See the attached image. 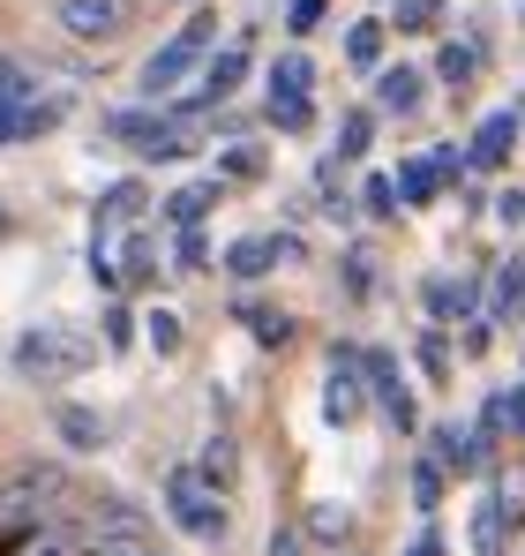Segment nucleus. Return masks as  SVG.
I'll use <instances>...</instances> for the list:
<instances>
[{"mask_svg":"<svg viewBox=\"0 0 525 556\" xmlns=\"http://www.w3.org/2000/svg\"><path fill=\"white\" fill-rule=\"evenodd\" d=\"M241 324L256 331V346H285L293 339V316L285 308H262V301H241Z\"/></svg>","mask_w":525,"mask_h":556,"instance_id":"obj_24","label":"nucleus"},{"mask_svg":"<svg viewBox=\"0 0 525 556\" xmlns=\"http://www.w3.org/2000/svg\"><path fill=\"white\" fill-rule=\"evenodd\" d=\"M270 121H278L285 136H308V128H316V105H308V98H270Z\"/></svg>","mask_w":525,"mask_h":556,"instance_id":"obj_30","label":"nucleus"},{"mask_svg":"<svg viewBox=\"0 0 525 556\" xmlns=\"http://www.w3.org/2000/svg\"><path fill=\"white\" fill-rule=\"evenodd\" d=\"M428 444H436L428 459H436L443 473H481V466H488V444H481L473 429H458V421H443V429L428 437Z\"/></svg>","mask_w":525,"mask_h":556,"instance_id":"obj_12","label":"nucleus"},{"mask_svg":"<svg viewBox=\"0 0 525 556\" xmlns=\"http://www.w3.org/2000/svg\"><path fill=\"white\" fill-rule=\"evenodd\" d=\"M270 556H308V534L300 527H270Z\"/></svg>","mask_w":525,"mask_h":556,"instance_id":"obj_38","label":"nucleus"},{"mask_svg":"<svg viewBox=\"0 0 525 556\" xmlns=\"http://www.w3.org/2000/svg\"><path fill=\"white\" fill-rule=\"evenodd\" d=\"M360 383L375 391V406L390 414V429H421V406H413V391H406V376H398V354H383V346H368L360 354Z\"/></svg>","mask_w":525,"mask_h":556,"instance_id":"obj_5","label":"nucleus"},{"mask_svg":"<svg viewBox=\"0 0 525 556\" xmlns=\"http://www.w3.org/2000/svg\"><path fill=\"white\" fill-rule=\"evenodd\" d=\"M406 556H443V534H436V527H421V534L406 542Z\"/></svg>","mask_w":525,"mask_h":556,"instance_id":"obj_41","label":"nucleus"},{"mask_svg":"<svg viewBox=\"0 0 525 556\" xmlns=\"http://www.w3.org/2000/svg\"><path fill=\"white\" fill-rule=\"evenodd\" d=\"M136 211H143V181L105 188V195H98V218H90V241H105V233H113L120 218H136Z\"/></svg>","mask_w":525,"mask_h":556,"instance_id":"obj_16","label":"nucleus"},{"mask_svg":"<svg viewBox=\"0 0 525 556\" xmlns=\"http://www.w3.org/2000/svg\"><path fill=\"white\" fill-rule=\"evenodd\" d=\"M256 174H262V151H256V143L218 151V181H256Z\"/></svg>","mask_w":525,"mask_h":556,"instance_id":"obj_28","label":"nucleus"},{"mask_svg":"<svg viewBox=\"0 0 525 556\" xmlns=\"http://www.w3.org/2000/svg\"><path fill=\"white\" fill-rule=\"evenodd\" d=\"M368 143H375V113H346V128H338V166H353V159H368Z\"/></svg>","mask_w":525,"mask_h":556,"instance_id":"obj_26","label":"nucleus"},{"mask_svg":"<svg viewBox=\"0 0 525 556\" xmlns=\"http://www.w3.org/2000/svg\"><path fill=\"white\" fill-rule=\"evenodd\" d=\"M113 271L128 278V286H143V278L158 271V241H151V233H128V256H120Z\"/></svg>","mask_w":525,"mask_h":556,"instance_id":"obj_27","label":"nucleus"},{"mask_svg":"<svg viewBox=\"0 0 525 556\" xmlns=\"http://www.w3.org/2000/svg\"><path fill=\"white\" fill-rule=\"evenodd\" d=\"M421 369H428V376H450V339H443L436 324L421 331Z\"/></svg>","mask_w":525,"mask_h":556,"instance_id":"obj_35","label":"nucleus"},{"mask_svg":"<svg viewBox=\"0 0 525 556\" xmlns=\"http://www.w3.org/2000/svg\"><path fill=\"white\" fill-rule=\"evenodd\" d=\"M308 84H316L308 53H278L270 61V98H308Z\"/></svg>","mask_w":525,"mask_h":556,"instance_id":"obj_22","label":"nucleus"},{"mask_svg":"<svg viewBox=\"0 0 525 556\" xmlns=\"http://www.w3.org/2000/svg\"><path fill=\"white\" fill-rule=\"evenodd\" d=\"M174 264H180V271H203V264H210V241H203V226H180Z\"/></svg>","mask_w":525,"mask_h":556,"instance_id":"obj_32","label":"nucleus"},{"mask_svg":"<svg viewBox=\"0 0 525 556\" xmlns=\"http://www.w3.org/2000/svg\"><path fill=\"white\" fill-rule=\"evenodd\" d=\"M383 38H390V23H383V15H360V23L346 30V61L360 68V76H375V68H383Z\"/></svg>","mask_w":525,"mask_h":556,"instance_id":"obj_15","label":"nucleus"},{"mask_svg":"<svg viewBox=\"0 0 525 556\" xmlns=\"http://www.w3.org/2000/svg\"><path fill=\"white\" fill-rule=\"evenodd\" d=\"M241 76H248V53H241V46L210 53V61H203V76H195V98H180V113H174V121H195L203 105H226V98L241 91Z\"/></svg>","mask_w":525,"mask_h":556,"instance_id":"obj_8","label":"nucleus"},{"mask_svg":"<svg viewBox=\"0 0 525 556\" xmlns=\"http://www.w3.org/2000/svg\"><path fill=\"white\" fill-rule=\"evenodd\" d=\"M398 203H436L443 195V174H436V159H406V166H398Z\"/></svg>","mask_w":525,"mask_h":556,"instance_id":"obj_18","label":"nucleus"},{"mask_svg":"<svg viewBox=\"0 0 525 556\" xmlns=\"http://www.w3.org/2000/svg\"><path fill=\"white\" fill-rule=\"evenodd\" d=\"M293 256H300L293 233H241V241L226 249V271L241 278V286H256L262 271H278V264H293Z\"/></svg>","mask_w":525,"mask_h":556,"instance_id":"obj_9","label":"nucleus"},{"mask_svg":"<svg viewBox=\"0 0 525 556\" xmlns=\"http://www.w3.org/2000/svg\"><path fill=\"white\" fill-rule=\"evenodd\" d=\"M413 504H421V511H436V504H443V466L436 459L413 466Z\"/></svg>","mask_w":525,"mask_h":556,"instance_id":"obj_33","label":"nucleus"},{"mask_svg":"<svg viewBox=\"0 0 525 556\" xmlns=\"http://www.w3.org/2000/svg\"><path fill=\"white\" fill-rule=\"evenodd\" d=\"M436 76L450 84V91H473V76H481V46H473V38H465V46L450 38V46L436 53Z\"/></svg>","mask_w":525,"mask_h":556,"instance_id":"obj_20","label":"nucleus"},{"mask_svg":"<svg viewBox=\"0 0 525 556\" xmlns=\"http://www.w3.org/2000/svg\"><path fill=\"white\" fill-rule=\"evenodd\" d=\"M53 429H61V444H76V452H98V444H105V421H98L90 406H61Z\"/></svg>","mask_w":525,"mask_h":556,"instance_id":"obj_21","label":"nucleus"},{"mask_svg":"<svg viewBox=\"0 0 525 556\" xmlns=\"http://www.w3.org/2000/svg\"><path fill=\"white\" fill-rule=\"evenodd\" d=\"M90 369V346L76 331H61V324H38V331H23L15 339V376H30V383H61V376Z\"/></svg>","mask_w":525,"mask_h":556,"instance_id":"obj_4","label":"nucleus"},{"mask_svg":"<svg viewBox=\"0 0 525 556\" xmlns=\"http://www.w3.org/2000/svg\"><path fill=\"white\" fill-rule=\"evenodd\" d=\"M210 203H218V181H195V188H180V195H166V218L174 226H203Z\"/></svg>","mask_w":525,"mask_h":556,"instance_id":"obj_25","label":"nucleus"},{"mask_svg":"<svg viewBox=\"0 0 525 556\" xmlns=\"http://www.w3.org/2000/svg\"><path fill=\"white\" fill-rule=\"evenodd\" d=\"M61 113H68V98H30V105H0V151H8V143H30V136H46V128H61Z\"/></svg>","mask_w":525,"mask_h":556,"instance_id":"obj_11","label":"nucleus"},{"mask_svg":"<svg viewBox=\"0 0 525 556\" xmlns=\"http://www.w3.org/2000/svg\"><path fill=\"white\" fill-rule=\"evenodd\" d=\"M300 534H308V542H323V549H338V542L353 534V511H346V504H331V496H323V504H308V519H300Z\"/></svg>","mask_w":525,"mask_h":556,"instance_id":"obj_17","label":"nucleus"},{"mask_svg":"<svg viewBox=\"0 0 525 556\" xmlns=\"http://www.w3.org/2000/svg\"><path fill=\"white\" fill-rule=\"evenodd\" d=\"M166 511H174L180 534H195V542H226V496H218L195 466H174V473H166Z\"/></svg>","mask_w":525,"mask_h":556,"instance_id":"obj_3","label":"nucleus"},{"mask_svg":"<svg viewBox=\"0 0 525 556\" xmlns=\"http://www.w3.org/2000/svg\"><path fill=\"white\" fill-rule=\"evenodd\" d=\"M0 233H8V218H0Z\"/></svg>","mask_w":525,"mask_h":556,"instance_id":"obj_45","label":"nucleus"},{"mask_svg":"<svg viewBox=\"0 0 525 556\" xmlns=\"http://www.w3.org/2000/svg\"><path fill=\"white\" fill-rule=\"evenodd\" d=\"M15 556H68V549H61V542H38V534H30V542H15Z\"/></svg>","mask_w":525,"mask_h":556,"instance_id":"obj_43","label":"nucleus"},{"mask_svg":"<svg viewBox=\"0 0 525 556\" xmlns=\"http://www.w3.org/2000/svg\"><path fill=\"white\" fill-rule=\"evenodd\" d=\"M323 15H331V0H285V30H293V38L323 30Z\"/></svg>","mask_w":525,"mask_h":556,"instance_id":"obj_31","label":"nucleus"},{"mask_svg":"<svg viewBox=\"0 0 525 556\" xmlns=\"http://www.w3.org/2000/svg\"><path fill=\"white\" fill-rule=\"evenodd\" d=\"M443 0H398V30H436Z\"/></svg>","mask_w":525,"mask_h":556,"instance_id":"obj_34","label":"nucleus"},{"mask_svg":"<svg viewBox=\"0 0 525 556\" xmlns=\"http://www.w3.org/2000/svg\"><path fill=\"white\" fill-rule=\"evenodd\" d=\"M143 339H151V354H180V316L174 308H151L143 316Z\"/></svg>","mask_w":525,"mask_h":556,"instance_id":"obj_29","label":"nucleus"},{"mask_svg":"<svg viewBox=\"0 0 525 556\" xmlns=\"http://www.w3.org/2000/svg\"><path fill=\"white\" fill-rule=\"evenodd\" d=\"M518 121H525V105H503V113H488V121H481V136L465 143V174H496V166L518 151Z\"/></svg>","mask_w":525,"mask_h":556,"instance_id":"obj_10","label":"nucleus"},{"mask_svg":"<svg viewBox=\"0 0 525 556\" xmlns=\"http://www.w3.org/2000/svg\"><path fill=\"white\" fill-rule=\"evenodd\" d=\"M518 301H525V256H511V264L496 271V286H488V324L518 316Z\"/></svg>","mask_w":525,"mask_h":556,"instance_id":"obj_19","label":"nucleus"},{"mask_svg":"<svg viewBox=\"0 0 525 556\" xmlns=\"http://www.w3.org/2000/svg\"><path fill=\"white\" fill-rule=\"evenodd\" d=\"M210 46H218V15H210V8H195V15L180 23L174 38H166V46H158V53L143 61V98L180 91V84H188V76L203 68V53H210Z\"/></svg>","mask_w":525,"mask_h":556,"instance_id":"obj_1","label":"nucleus"},{"mask_svg":"<svg viewBox=\"0 0 525 556\" xmlns=\"http://www.w3.org/2000/svg\"><path fill=\"white\" fill-rule=\"evenodd\" d=\"M90 556H166V549H151V542H90Z\"/></svg>","mask_w":525,"mask_h":556,"instance_id":"obj_40","label":"nucleus"},{"mask_svg":"<svg viewBox=\"0 0 525 556\" xmlns=\"http://www.w3.org/2000/svg\"><path fill=\"white\" fill-rule=\"evenodd\" d=\"M136 339V316L128 308H105V346H128Z\"/></svg>","mask_w":525,"mask_h":556,"instance_id":"obj_39","label":"nucleus"},{"mask_svg":"<svg viewBox=\"0 0 525 556\" xmlns=\"http://www.w3.org/2000/svg\"><path fill=\"white\" fill-rule=\"evenodd\" d=\"M346 286H353V293H368V286H375V278H368V256H346Z\"/></svg>","mask_w":525,"mask_h":556,"instance_id":"obj_42","label":"nucleus"},{"mask_svg":"<svg viewBox=\"0 0 525 556\" xmlns=\"http://www.w3.org/2000/svg\"><path fill=\"white\" fill-rule=\"evenodd\" d=\"M360 203H368V218H398V188L383 181V174H375V181L360 188Z\"/></svg>","mask_w":525,"mask_h":556,"instance_id":"obj_36","label":"nucleus"},{"mask_svg":"<svg viewBox=\"0 0 525 556\" xmlns=\"http://www.w3.org/2000/svg\"><path fill=\"white\" fill-rule=\"evenodd\" d=\"M428 76L421 68H375V113H421Z\"/></svg>","mask_w":525,"mask_h":556,"instance_id":"obj_13","label":"nucleus"},{"mask_svg":"<svg viewBox=\"0 0 525 556\" xmlns=\"http://www.w3.org/2000/svg\"><path fill=\"white\" fill-rule=\"evenodd\" d=\"M496 406H503V429H518V437H525V383L496 391Z\"/></svg>","mask_w":525,"mask_h":556,"instance_id":"obj_37","label":"nucleus"},{"mask_svg":"<svg viewBox=\"0 0 525 556\" xmlns=\"http://www.w3.org/2000/svg\"><path fill=\"white\" fill-rule=\"evenodd\" d=\"M105 136L113 143H128L136 159H151V166H174L195 151V128L174 121V113H151V105H128V113H105Z\"/></svg>","mask_w":525,"mask_h":556,"instance_id":"obj_2","label":"nucleus"},{"mask_svg":"<svg viewBox=\"0 0 525 556\" xmlns=\"http://www.w3.org/2000/svg\"><path fill=\"white\" fill-rule=\"evenodd\" d=\"M233 466H241V452H233V437L218 429V437L203 444V466H195V473H203V481H210V489L226 496V489H233Z\"/></svg>","mask_w":525,"mask_h":556,"instance_id":"obj_23","label":"nucleus"},{"mask_svg":"<svg viewBox=\"0 0 525 556\" xmlns=\"http://www.w3.org/2000/svg\"><path fill=\"white\" fill-rule=\"evenodd\" d=\"M360 406H368V383H360V346H331L323 421H331V429H346V421H360Z\"/></svg>","mask_w":525,"mask_h":556,"instance_id":"obj_7","label":"nucleus"},{"mask_svg":"<svg viewBox=\"0 0 525 556\" xmlns=\"http://www.w3.org/2000/svg\"><path fill=\"white\" fill-rule=\"evenodd\" d=\"M53 23L76 38V46H113L128 30V0H61Z\"/></svg>","mask_w":525,"mask_h":556,"instance_id":"obj_6","label":"nucleus"},{"mask_svg":"<svg viewBox=\"0 0 525 556\" xmlns=\"http://www.w3.org/2000/svg\"><path fill=\"white\" fill-rule=\"evenodd\" d=\"M503 226H525V195H518V188L503 195Z\"/></svg>","mask_w":525,"mask_h":556,"instance_id":"obj_44","label":"nucleus"},{"mask_svg":"<svg viewBox=\"0 0 525 556\" xmlns=\"http://www.w3.org/2000/svg\"><path fill=\"white\" fill-rule=\"evenodd\" d=\"M421 293H428V316H436V331L450 324V316H473V301H481V293H473V278H443V271L428 278Z\"/></svg>","mask_w":525,"mask_h":556,"instance_id":"obj_14","label":"nucleus"}]
</instances>
